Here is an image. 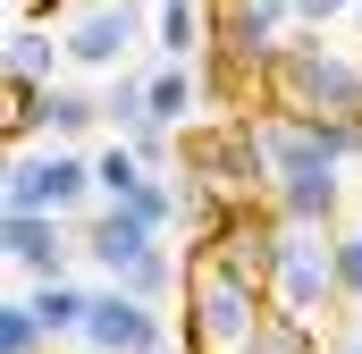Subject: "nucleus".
Here are the masks:
<instances>
[{
	"mask_svg": "<svg viewBox=\"0 0 362 354\" xmlns=\"http://www.w3.org/2000/svg\"><path fill=\"white\" fill-rule=\"evenodd\" d=\"M93 177H101V202H135L160 169H152L135 144H101V152H93Z\"/></svg>",
	"mask_w": 362,
	"mask_h": 354,
	"instance_id": "obj_15",
	"label": "nucleus"
},
{
	"mask_svg": "<svg viewBox=\"0 0 362 354\" xmlns=\"http://www.w3.org/2000/svg\"><path fill=\"white\" fill-rule=\"evenodd\" d=\"M270 211L286 228H320V236H337V211H346V177L337 169H295L270 185Z\"/></svg>",
	"mask_w": 362,
	"mask_h": 354,
	"instance_id": "obj_10",
	"label": "nucleus"
},
{
	"mask_svg": "<svg viewBox=\"0 0 362 354\" xmlns=\"http://www.w3.org/2000/svg\"><path fill=\"white\" fill-rule=\"evenodd\" d=\"M0 194H8V211H59L68 219V211L101 202V177H93V152H76V144H25L0 177Z\"/></svg>",
	"mask_w": 362,
	"mask_h": 354,
	"instance_id": "obj_3",
	"label": "nucleus"
},
{
	"mask_svg": "<svg viewBox=\"0 0 362 354\" xmlns=\"http://www.w3.org/2000/svg\"><path fill=\"white\" fill-rule=\"evenodd\" d=\"M337 354H362V338H354V346H337Z\"/></svg>",
	"mask_w": 362,
	"mask_h": 354,
	"instance_id": "obj_24",
	"label": "nucleus"
},
{
	"mask_svg": "<svg viewBox=\"0 0 362 354\" xmlns=\"http://www.w3.org/2000/svg\"><path fill=\"white\" fill-rule=\"evenodd\" d=\"M85 354H177V321L160 312V304H144L135 287H93V321L85 338H76Z\"/></svg>",
	"mask_w": 362,
	"mask_h": 354,
	"instance_id": "obj_4",
	"label": "nucleus"
},
{
	"mask_svg": "<svg viewBox=\"0 0 362 354\" xmlns=\"http://www.w3.org/2000/svg\"><path fill=\"white\" fill-rule=\"evenodd\" d=\"M101 118H110V135H135V127L152 118V85H144L135 68H118V76H110V93H101Z\"/></svg>",
	"mask_w": 362,
	"mask_h": 354,
	"instance_id": "obj_16",
	"label": "nucleus"
},
{
	"mask_svg": "<svg viewBox=\"0 0 362 354\" xmlns=\"http://www.w3.org/2000/svg\"><path fill=\"white\" fill-rule=\"evenodd\" d=\"M0 59H8V85H59L51 68L68 59V42H51L42 17H8V51Z\"/></svg>",
	"mask_w": 362,
	"mask_h": 354,
	"instance_id": "obj_11",
	"label": "nucleus"
},
{
	"mask_svg": "<svg viewBox=\"0 0 362 354\" xmlns=\"http://www.w3.org/2000/svg\"><path fill=\"white\" fill-rule=\"evenodd\" d=\"M160 245H169V236H160L135 202H93V211H85V262L101 270L110 287H127V278H135V262H152Z\"/></svg>",
	"mask_w": 362,
	"mask_h": 354,
	"instance_id": "obj_8",
	"label": "nucleus"
},
{
	"mask_svg": "<svg viewBox=\"0 0 362 354\" xmlns=\"http://www.w3.org/2000/svg\"><path fill=\"white\" fill-rule=\"evenodd\" d=\"M211 253L236 270V278H253L262 295H270V278H278V253H286V219H278L270 202H236L228 211V228L211 236Z\"/></svg>",
	"mask_w": 362,
	"mask_h": 354,
	"instance_id": "obj_9",
	"label": "nucleus"
},
{
	"mask_svg": "<svg viewBox=\"0 0 362 354\" xmlns=\"http://www.w3.org/2000/svg\"><path fill=\"white\" fill-rule=\"evenodd\" d=\"M152 51H160V59H202V51H211L202 0H160V8H152Z\"/></svg>",
	"mask_w": 362,
	"mask_h": 354,
	"instance_id": "obj_12",
	"label": "nucleus"
},
{
	"mask_svg": "<svg viewBox=\"0 0 362 354\" xmlns=\"http://www.w3.org/2000/svg\"><path fill=\"white\" fill-rule=\"evenodd\" d=\"M42 135V85H8V144L25 152Z\"/></svg>",
	"mask_w": 362,
	"mask_h": 354,
	"instance_id": "obj_18",
	"label": "nucleus"
},
{
	"mask_svg": "<svg viewBox=\"0 0 362 354\" xmlns=\"http://www.w3.org/2000/svg\"><path fill=\"white\" fill-rule=\"evenodd\" d=\"M270 295L219 262L211 245L185 253V354H253Z\"/></svg>",
	"mask_w": 362,
	"mask_h": 354,
	"instance_id": "obj_1",
	"label": "nucleus"
},
{
	"mask_svg": "<svg viewBox=\"0 0 362 354\" xmlns=\"http://www.w3.org/2000/svg\"><path fill=\"white\" fill-rule=\"evenodd\" d=\"M118 144H135V152H144L152 169L169 177V152H177V127H160V118H144V127H135V135H118Z\"/></svg>",
	"mask_w": 362,
	"mask_h": 354,
	"instance_id": "obj_20",
	"label": "nucleus"
},
{
	"mask_svg": "<svg viewBox=\"0 0 362 354\" xmlns=\"http://www.w3.org/2000/svg\"><path fill=\"white\" fill-rule=\"evenodd\" d=\"M34 312H42L51 346H68V338H85V321H93V287H76V278H42V287H34Z\"/></svg>",
	"mask_w": 362,
	"mask_h": 354,
	"instance_id": "obj_14",
	"label": "nucleus"
},
{
	"mask_svg": "<svg viewBox=\"0 0 362 354\" xmlns=\"http://www.w3.org/2000/svg\"><path fill=\"white\" fill-rule=\"evenodd\" d=\"M59 42H68V68H85V76H118V68H127V51H135V42H152V25H144V8H135V0H110V8L68 17V25H59Z\"/></svg>",
	"mask_w": 362,
	"mask_h": 354,
	"instance_id": "obj_6",
	"label": "nucleus"
},
{
	"mask_svg": "<svg viewBox=\"0 0 362 354\" xmlns=\"http://www.w3.org/2000/svg\"><path fill=\"white\" fill-rule=\"evenodd\" d=\"M270 304H278V312H295V321H320L329 304H346V295H337V245H329L320 228H286Z\"/></svg>",
	"mask_w": 362,
	"mask_h": 354,
	"instance_id": "obj_5",
	"label": "nucleus"
},
{
	"mask_svg": "<svg viewBox=\"0 0 362 354\" xmlns=\"http://www.w3.org/2000/svg\"><path fill=\"white\" fill-rule=\"evenodd\" d=\"M85 8H110V0H68V17H85Z\"/></svg>",
	"mask_w": 362,
	"mask_h": 354,
	"instance_id": "obj_22",
	"label": "nucleus"
},
{
	"mask_svg": "<svg viewBox=\"0 0 362 354\" xmlns=\"http://www.w3.org/2000/svg\"><path fill=\"white\" fill-rule=\"evenodd\" d=\"M76 354H85V346H76Z\"/></svg>",
	"mask_w": 362,
	"mask_h": 354,
	"instance_id": "obj_25",
	"label": "nucleus"
},
{
	"mask_svg": "<svg viewBox=\"0 0 362 354\" xmlns=\"http://www.w3.org/2000/svg\"><path fill=\"white\" fill-rule=\"evenodd\" d=\"M354 34H362V0H354Z\"/></svg>",
	"mask_w": 362,
	"mask_h": 354,
	"instance_id": "obj_23",
	"label": "nucleus"
},
{
	"mask_svg": "<svg viewBox=\"0 0 362 354\" xmlns=\"http://www.w3.org/2000/svg\"><path fill=\"white\" fill-rule=\"evenodd\" d=\"M0 253H8V270L17 278H68L76 270V253H85V228H68L59 211H8L0 219Z\"/></svg>",
	"mask_w": 362,
	"mask_h": 354,
	"instance_id": "obj_7",
	"label": "nucleus"
},
{
	"mask_svg": "<svg viewBox=\"0 0 362 354\" xmlns=\"http://www.w3.org/2000/svg\"><path fill=\"white\" fill-rule=\"evenodd\" d=\"M93 127H110L93 93H76V85H42V144H85Z\"/></svg>",
	"mask_w": 362,
	"mask_h": 354,
	"instance_id": "obj_13",
	"label": "nucleus"
},
{
	"mask_svg": "<svg viewBox=\"0 0 362 354\" xmlns=\"http://www.w3.org/2000/svg\"><path fill=\"white\" fill-rule=\"evenodd\" d=\"M253 354H312V321H295V312H262V338H253Z\"/></svg>",
	"mask_w": 362,
	"mask_h": 354,
	"instance_id": "obj_17",
	"label": "nucleus"
},
{
	"mask_svg": "<svg viewBox=\"0 0 362 354\" xmlns=\"http://www.w3.org/2000/svg\"><path fill=\"white\" fill-rule=\"evenodd\" d=\"M262 110H295V118H362V51H337L329 34L295 25L270 68V101Z\"/></svg>",
	"mask_w": 362,
	"mask_h": 354,
	"instance_id": "obj_2",
	"label": "nucleus"
},
{
	"mask_svg": "<svg viewBox=\"0 0 362 354\" xmlns=\"http://www.w3.org/2000/svg\"><path fill=\"white\" fill-rule=\"evenodd\" d=\"M295 25L329 34V25H354V0H295Z\"/></svg>",
	"mask_w": 362,
	"mask_h": 354,
	"instance_id": "obj_21",
	"label": "nucleus"
},
{
	"mask_svg": "<svg viewBox=\"0 0 362 354\" xmlns=\"http://www.w3.org/2000/svg\"><path fill=\"white\" fill-rule=\"evenodd\" d=\"M329 245H337V295H346V304H362V228L329 236Z\"/></svg>",
	"mask_w": 362,
	"mask_h": 354,
	"instance_id": "obj_19",
	"label": "nucleus"
}]
</instances>
